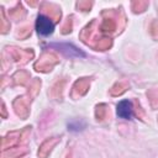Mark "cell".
<instances>
[{"instance_id":"cell-1","label":"cell","mask_w":158,"mask_h":158,"mask_svg":"<svg viewBox=\"0 0 158 158\" xmlns=\"http://www.w3.org/2000/svg\"><path fill=\"white\" fill-rule=\"evenodd\" d=\"M36 31L38 35H41L43 37L49 36L54 31V23L49 17H47L44 15H38L37 20H36Z\"/></svg>"},{"instance_id":"cell-2","label":"cell","mask_w":158,"mask_h":158,"mask_svg":"<svg viewBox=\"0 0 158 158\" xmlns=\"http://www.w3.org/2000/svg\"><path fill=\"white\" fill-rule=\"evenodd\" d=\"M49 47H53L58 51H60L62 53H64L65 56H69V57H85V53L81 52L79 48H77L74 44L72 43H51Z\"/></svg>"},{"instance_id":"cell-3","label":"cell","mask_w":158,"mask_h":158,"mask_svg":"<svg viewBox=\"0 0 158 158\" xmlns=\"http://www.w3.org/2000/svg\"><path fill=\"white\" fill-rule=\"evenodd\" d=\"M116 114L120 118L131 120L133 117V105L130 100H121L116 106Z\"/></svg>"},{"instance_id":"cell-4","label":"cell","mask_w":158,"mask_h":158,"mask_svg":"<svg viewBox=\"0 0 158 158\" xmlns=\"http://www.w3.org/2000/svg\"><path fill=\"white\" fill-rule=\"evenodd\" d=\"M84 127H85V123L83 121H73V122L68 123V130L69 131H74V132L81 131Z\"/></svg>"}]
</instances>
